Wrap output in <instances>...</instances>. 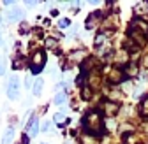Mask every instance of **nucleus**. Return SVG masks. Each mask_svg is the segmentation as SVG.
I'll return each instance as SVG.
<instances>
[{
    "label": "nucleus",
    "instance_id": "1",
    "mask_svg": "<svg viewBox=\"0 0 148 144\" xmlns=\"http://www.w3.org/2000/svg\"><path fill=\"white\" fill-rule=\"evenodd\" d=\"M83 127L92 135L102 134L104 132V123H102V118H101L99 111H88L86 116L83 118Z\"/></svg>",
    "mask_w": 148,
    "mask_h": 144
},
{
    "label": "nucleus",
    "instance_id": "2",
    "mask_svg": "<svg viewBox=\"0 0 148 144\" xmlns=\"http://www.w3.org/2000/svg\"><path fill=\"white\" fill-rule=\"evenodd\" d=\"M18 95H20V79H18V76H11L7 84V97L11 100H16Z\"/></svg>",
    "mask_w": 148,
    "mask_h": 144
},
{
    "label": "nucleus",
    "instance_id": "3",
    "mask_svg": "<svg viewBox=\"0 0 148 144\" xmlns=\"http://www.w3.org/2000/svg\"><path fill=\"white\" fill-rule=\"evenodd\" d=\"M44 62H46V55L42 51H35L32 55V72H34V74H37V72L42 70Z\"/></svg>",
    "mask_w": 148,
    "mask_h": 144
},
{
    "label": "nucleus",
    "instance_id": "4",
    "mask_svg": "<svg viewBox=\"0 0 148 144\" xmlns=\"http://www.w3.org/2000/svg\"><path fill=\"white\" fill-rule=\"evenodd\" d=\"M129 39H131L138 48L146 44V35L143 32H139L138 28H132V26H129Z\"/></svg>",
    "mask_w": 148,
    "mask_h": 144
},
{
    "label": "nucleus",
    "instance_id": "5",
    "mask_svg": "<svg viewBox=\"0 0 148 144\" xmlns=\"http://www.w3.org/2000/svg\"><path fill=\"white\" fill-rule=\"evenodd\" d=\"M125 77V72L123 69H118V67H113V70L109 72V81L113 83V84H120Z\"/></svg>",
    "mask_w": 148,
    "mask_h": 144
},
{
    "label": "nucleus",
    "instance_id": "6",
    "mask_svg": "<svg viewBox=\"0 0 148 144\" xmlns=\"http://www.w3.org/2000/svg\"><path fill=\"white\" fill-rule=\"evenodd\" d=\"M27 132L30 134V137H35L37 132H39V121H37V116H32L27 123Z\"/></svg>",
    "mask_w": 148,
    "mask_h": 144
},
{
    "label": "nucleus",
    "instance_id": "7",
    "mask_svg": "<svg viewBox=\"0 0 148 144\" xmlns=\"http://www.w3.org/2000/svg\"><path fill=\"white\" fill-rule=\"evenodd\" d=\"M102 111H104L108 116H115V114L118 113V104L109 102V100H104V102H102Z\"/></svg>",
    "mask_w": 148,
    "mask_h": 144
},
{
    "label": "nucleus",
    "instance_id": "8",
    "mask_svg": "<svg viewBox=\"0 0 148 144\" xmlns=\"http://www.w3.org/2000/svg\"><path fill=\"white\" fill-rule=\"evenodd\" d=\"M131 26H132V28H138V30H139V32H143L145 35L148 33V23H146V21H143V20H139V18H136V20H132Z\"/></svg>",
    "mask_w": 148,
    "mask_h": 144
},
{
    "label": "nucleus",
    "instance_id": "9",
    "mask_svg": "<svg viewBox=\"0 0 148 144\" xmlns=\"http://www.w3.org/2000/svg\"><path fill=\"white\" fill-rule=\"evenodd\" d=\"M127 60H129V51H120L118 55H116L115 63H116V67H118V69H122L123 65L127 67Z\"/></svg>",
    "mask_w": 148,
    "mask_h": 144
},
{
    "label": "nucleus",
    "instance_id": "10",
    "mask_svg": "<svg viewBox=\"0 0 148 144\" xmlns=\"http://www.w3.org/2000/svg\"><path fill=\"white\" fill-rule=\"evenodd\" d=\"M21 18H23V12H21L20 9H12V11H9V12H7V21H9V23L20 21Z\"/></svg>",
    "mask_w": 148,
    "mask_h": 144
},
{
    "label": "nucleus",
    "instance_id": "11",
    "mask_svg": "<svg viewBox=\"0 0 148 144\" xmlns=\"http://www.w3.org/2000/svg\"><path fill=\"white\" fill-rule=\"evenodd\" d=\"M99 20H101V12H94V14H90L88 16V20H86V28H94L97 23H99Z\"/></svg>",
    "mask_w": 148,
    "mask_h": 144
},
{
    "label": "nucleus",
    "instance_id": "12",
    "mask_svg": "<svg viewBox=\"0 0 148 144\" xmlns=\"http://www.w3.org/2000/svg\"><path fill=\"white\" fill-rule=\"evenodd\" d=\"M123 72H125V76H127V77H136V76H138V72H139V69H138L136 63H131V65H127V67L123 69Z\"/></svg>",
    "mask_w": 148,
    "mask_h": 144
},
{
    "label": "nucleus",
    "instance_id": "13",
    "mask_svg": "<svg viewBox=\"0 0 148 144\" xmlns=\"http://www.w3.org/2000/svg\"><path fill=\"white\" fill-rule=\"evenodd\" d=\"M12 137H14V128H12V127H9V128L4 132V137H2V144H11Z\"/></svg>",
    "mask_w": 148,
    "mask_h": 144
},
{
    "label": "nucleus",
    "instance_id": "14",
    "mask_svg": "<svg viewBox=\"0 0 148 144\" xmlns=\"http://www.w3.org/2000/svg\"><path fill=\"white\" fill-rule=\"evenodd\" d=\"M139 113L143 116H148V95H145L141 98V104H139Z\"/></svg>",
    "mask_w": 148,
    "mask_h": 144
},
{
    "label": "nucleus",
    "instance_id": "15",
    "mask_svg": "<svg viewBox=\"0 0 148 144\" xmlns=\"http://www.w3.org/2000/svg\"><path fill=\"white\" fill-rule=\"evenodd\" d=\"M42 79L41 77H37L35 79V83H34V86H32V92H34V95H41V90H42Z\"/></svg>",
    "mask_w": 148,
    "mask_h": 144
},
{
    "label": "nucleus",
    "instance_id": "16",
    "mask_svg": "<svg viewBox=\"0 0 148 144\" xmlns=\"http://www.w3.org/2000/svg\"><path fill=\"white\" fill-rule=\"evenodd\" d=\"M123 142H125V144H138V139H136L134 134H129V135L125 134V135H123Z\"/></svg>",
    "mask_w": 148,
    "mask_h": 144
},
{
    "label": "nucleus",
    "instance_id": "17",
    "mask_svg": "<svg viewBox=\"0 0 148 144\" xmlns=\"http://www.w3.org/2000/svg\"><path fill=\"white\" fill-rule=\"evenodd\" d=\"M65 98H67V97H65V93H62V92H60V93H57V97H55V104H57V105H62V104L65 102Z\"/></svg>",
    "mask_w": 148,
    "mask_h": 144
},
{
    "label": "nucleus",
    "instance_id": "18",
    "mask_svg": "<svg viewBox=\"0 0 148 144\" xmlns=\"http://www.w3.org/2000/svg\"><path fill=\"white\" fill-rule=\"evenodd\" d=\"M81 97L85 98V100H90L92 98V90L86 86V88H83V92H81Z\"/></svg>",
    "mask_w": 148,
    "mask_h": 144
},
{
    "label": "nucleus",
    "instance_id": "19",
    "mask_svg": "<svg viewBox=\"0 0 148 144\" xmlns=\"http://www.w3.org/2000/svg\"><path fill=\"white\" fill-rule=\"evenodd\" d=\"M64 120H65V116H64L62 113H58V114H55V116H53V121L57 123V125H64Z\"/></svg>",
    "mask_w": 148,
    "mask_h": 144
},
{
    "label": "nucleus",
    "instance_id": "20",
    "mask_svg": "<svg viewBox=\"0 0 148 144\" xmlns=\"http://www.w3.org/2000/svg\"><path fill=\"white\" fill-rule=\"evenodd\" d=\"M23 65H25V60L23 58H16L14 60V69H23Z\"/></svg>",
    "mask_w": 148,
    "mask_h": 144
},
{
    "label": "nucleus",
    "instance_id": "21",
    "mask_svg": "<svg viewBox=\"0 0 148 144\" xmlns=\"http://www.w3.org/2000/svg\"><path fill=\"white\" fill-rule=\"evenodd\" d=\"M104 39H106V37H104L102 33H101V35H97V39H95V46H102V44H104Z\"/></svg>",
    "mask_w": 148,
    "mask_h": 144
},
{
    "label": "nucleus",
    "instance_id": "22",
    "mask_svg": "<svg viewBox=\"0 0 148 144\" xmlns=\"http://www.w3.org/2000/svg\"><path fill=\"white\" fill-rule=\"evenodd\" d=\"M69 23H71L69 20H60V23H58V26H60V28H67V26H69Z\"/></svg>",
    "mask_w": 148,
    "mask_h": 144
},
{
    "label": "nucleus",
    "instance_id": "23",
    "mask_svg": "<svg viewBox=\"0 0 148 144\" xmlns=\"http://www.w3.org/2000/svg\"><path fill=\"white\" fill-rule=\"evenodd\" d=\"M49 130V121H44V125H42V132H48Z\"/></svg>",
    "mask_w": 148,
    "mask_h": 144
},
{
    "label": "nucleus",
    "instance_id": "24",
    "mask_svg": "<svg viewBox=\"0 0 148 144\" xmlns=\"http://www.w3.org/2000/svg\"><path fill=\"white\" fill-rule=\"evenodd\" d=\"M20 144H28V137H23V139H21V142H20Z\"/></svg>",
    "mask_w": 148,
    "mask_h": 144
},
{
    "label": "nucleus",
    "instance_id": "25",
    "mask_svg": "<svg viewBox=\"0 0 148 144\" xmlns=\"http://www.w3.org/2000/svg\"><path fill=\"white\" fill-rule=\"evenodd\" d=\"M2 74H4V67H2V65H0V76H2Z\"/></svg>",
    "mask_w": 148,
    "mask_h": 144
},
{
    "label": "nucleus",
    "instance_id": "26",
    "mask_svg": "<svg viewBox=\"0 0 148 144\" xmlns=\"http://www.w3.org/2000/svg\"><path fill=\"white\" fill-rule=\"evenodd\" d=\"M0 46H2V37H0Z\"/></svg>",
    "mask_w": 148,
    "mask_h": 144
}]
</instances>
